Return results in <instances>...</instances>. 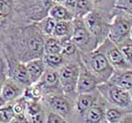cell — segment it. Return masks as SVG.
<instances>
[{
  "instance_id": "cell-1",
  "label": "cell",
  "mask_w": 132,
  "mask_h": 123,
  "mask_svg": "<svg viewBox=\"0 0 132 123\" xmlns=\"http://www.w3.org/2000/svg\"><path fill=\"white\" fill-rule=\"evenodd\" d=\"M44 40L37 23H29L15 34L7 58H16L22 62L41 58L44 55Z\"/></svg>"
},
{
  "instance_id": "cell-2",
  "label": "cell",
  "mask_w": 132,
  "mask_h": 123,
  "mask_svg": "<svg viewBox=\"0 0 132 123\" xmlns=\"http://www.w3.org/2000/svg\"><path fill=\"white\" fill-rule=\"evenodd\" d=\"M80 58L83 64L98 80L99 84L109 81L114 72L113 67L98 49L88 54H80Z\"/></svg>"
},
{
  "instance_id": "cell-3",
  "label": "cell",
  "mask_w": 132,
  "mask_h": 123,
  "mask_svg": "<svg viewBox=\"0 0 132 123\" xmlns=\"http://www.w3.org/2000/svg\"><path fill=\"white\" fill-rule=\"evenodd\" d=\"M112 12L94 8L83 17V21L90 32L94 35L97 44H101L109 37Z\"/></svg>"
},
{
  "instance_id": "cell-4",
  "label": "cell",
  "mask_w": 132,
  "mask_h": 123,
  "mask_svg": "<svg viewBox=\"0 0 132 123\" xmlns=\"http://www.w3.org/2000/svg\"><path fill=\"white\" fill-rule=\"evenodd\" d=\"M80 60V56L76 59L68 60L62 67L59 69V76L62 92L74 102L77 96V85L79 74Z\"/></svg>"
},
{
  "instance_id": "cell-5",
  "label": "cell",
  "mask_w": 132,
  "mask_h": 123,
  "mask_svg": "<svg viewBox=\"0 0 132 123\" xmlns=\"http://www.w3.org/2000/svg\"><path fill=\"white\" fill-rule=\"evenodd\" d=\"M131 28L132 14L119 8H113L108 38L118 44L129 37Z\"/></svg>"
},
{
  "instance_id": "cell-6",
  "label": "cell",
  "mask_w": 132,
  "mask_h": 123,
  "mask_svg": "<svg viewBox=\"0 0 132 123\" xmlns=\"http://www.w3.org/2000/svg\"><path fill=\"white\" fill-rule=\"evenodd\" d=\"M97 90L108 103L120 108H132L130 92L125 88L107 81L97 86Z\"/></svg>"
},
{
  "instance_id": "cell-7",
  "label": "cell",
  "mask_w": 132,
  "mask_h": 123,
  "mask_svg": "<svg viewBox=\"0 0 132 123\" xmlns=\"http://www.w3.org/2000/svg\"><path fill=\"white\" fill-rule=\"evenodd\" d=\"M42 101L45 110H51L58 113L62 116L68 122H77L75 102L64 94L46 95L43 98Z\"/></svg>"
},
{
  "instance_id": "cell-8",
  "label": "cell",
  "mask_w": 132,
  "mask_h": 123,
  "mask_svg": "<svg viewBox=\"0 0 132 123\" xmlns=\"http://www.w3.org/2000/svg\"><path fill=\"white\" fill-rule=\"evenodd\" d=\"M73 25L74 29L71 39L80 54H88L96 49L98 47L96 40L86 26L83 18L76 17L73 20Z\"/></svg>"
},
{
  "instance_id": "cell-9",
  "label": "cell",
  "mask_w": 132,
  "mask_h": 123,
  "mask_svg": "<svg viewBox=\"0 0 132 123\" xmlns=\"http://www.w3.org/2000/svg\"><path fill=\"white\" fill-rule=\"evenodd\" d=\"M96 49L104 54L114 70H126L130 68L118 45L109 38L99 44Z\"/></svg>"
},
{
  "instance_id": "cell-10",
  "label": "cell",
  "mask_w": 132,
  "mask_h": 123,
  "mask_svg": "<svg viewBox=\"0 0 132 123\" xmlns=\"http://www.w3.org/2000/svg\"><path fill=\"white\" fill-rule=\"evenodd\" d=\"M34 85H36L41 89L44 97L50 94H63L61 82H60L59 70H56V69L46 67V70L43 74L40 81Z\"/></svg>"
},
{
  "instance_id": "cell-11",
  "label": "cell",
  "mask_w": 132,
  "mask_h": 123,
  "mask_svg": "<svg viewBox=\"0 0 132 123\" xmlns=\"http://www.w3.org/2000/svg\"><path fill=\"white\" fill-rule=\"evenodd\" d=\"M7 76L16 81L24 88L31 86L27 66L25 62L18 60L16 58H7Z\"/></svg>"
},
{
  "instance_id": "cell-12",
  "label": "cell",
  "mask_w": 132,
  "mask_h": 123,
  "mask_svg": "<svg viewBox=\"0 0 132 123\" xmlns=\"http://www.w3.org/2000/svg\"><path fill=\"white\" fill-rule=\"evenodd\" d=\"M100 97H101V95L97 89L93 91V92L77 94L76 101H75V110H76L77 121L82 122L83 117L86 114V112L94 103H96Z\"/></svg>"
},
{
  "instance_id": "cell-13",
  "label": "cell",
  "mask_w": 132,
  "mask_h": 123,
  "mask_svg": "<svg viewBox=\"0 0 132 123\" xmlns=\"http://www.w3.org/2000/svg\"><path fill=\"white\" fill-rule=\"evenodd\" d=\"M79 66L80 68L78 79H77V94H82V93H89L96 90L97 86L99 85L98 80L87 69V67L83 64L81 60H80Z\"/></svg>"
},
{
  "instance_id": "cell-14",
  "label": "cell",
  "mask_w": 132,
  "mask_h": 123,
  "mask_svg": "<svg viewBox=\"0 0 132 123\" xmlns=\"http://www.w3.org/2000/svg\"><path fill=\"white\" fill-rule=\"evenodd\" d=\"M25 88L11 77H6L0 91V100L5 103H11L24 95Z\"/></svg>"
},
{
  "instance_id": "cell-15",
  "label": "cell",
  "mask_w": 132,
  "mask_h": 123,
  "mask_svg": "<svg viewBox=\"0 0 132 123\" xmlns=\"http://www.w3.org/2000/svg\"><path fill=\"white\" fill-rule=\"evenodd\" d=\"M108 102L105 101L103 97H100L96 103H94L90 109L86 112L83 117L82 122L86 123H104L106 122L105 119V113L107 108Z\"/></svg>"
},
{
  "instance_id": "cell-16",
  "label": "cell",
  "mask_w": 132,
  "mask_h": 123,
  "mask_svg": "<svg viewBox=\"0 0 132 123\" xmlns=\"http://www.w3.org/2000/svg\"><path fill=\"white\" fill-rule=\"evenodd\" d=\"M26 66H27V70H28L31 85L38 83L46 70V66L44 64L43 58L31 59V60L26 62Z\"/></svg>"
},
{
  "instance_id": "cell-17",
  "label": "cell",
  "mask_w": 132,
  "mask_h": 123,
  "mask_svg": "<svg viewBox=\"0 0 132 123\" xmlns=\"http://www.w3.org/2000/svg\"><path fill=\"white\" fill-rule=\"evenodd\" d=\"M109 81L130 91L132 89V69L114 70Z\"/></svg>"
},
{
  "instance_id": "cell-18",
  "label": "cell",
  "mask_w": 132,
  "mask_h": 123,
  "mask_svg": "<svg viewBox=\"0 0 132 123\" xmlns=\"http://www.w3.org/2000/svg\"><path fill=\"white\" fill-rule=\"evenodd\" d=\"M48 15L52 17L56 21H73L76 18V15L67 7L62 4L55 3L51 6Z\"/></svg>"
},
{
  "instance_id": "cell-19",
  "label": "cell",
  "mask_w": 132,
  "mask_h": 123,
  "mask_svg": "<svg viewBox=\"0 0 132 123\" xmlns=\"http://www.w3.org/2000/svg\"><path fill=\"white\" fill-rule=\"evenodd\" d=\"M130 112H132V108H120L108 103L105 113V119L107 123H120L122 122L125 116Z\"/></svg>"
},
{
  "instance_id": "cell-20",
  "label": "cell",
  "mask_w": 132,
  "mask_h": 123,
  "mask_svg": "<svg viewBox=\"0 0 132 123\" xmlns=\"http://www.w3.org/2000/svg\"><path fill=\"white\" fill-rule=\"evenodd\" d=\"M61 55L68 60L76 59L80 56V53L74 43V41H72L71 37L70 38H63L61 39Z\"/></svg>"
},
{
  "instance_id": "cell-21",
  "label": "cell",
  "mask_w": 132,
  "mask_h": 123,
  "mask_svg": "<svg viewBox=\"0 0 132 123\" xmlns=\"http://www.w3.org/2000/svg\"><path fill=\"white\" fill-rule=\"evenodd\" d=\"M74 25L73 21H57L54 35L59 39L70 38L73 34Z\"/></svg>"
},
{
  "instance_id": "cell-22",
  "label": "cell",
  "mask_w": 132,
  "mask_h": 123,
  "mask_svg": "<svg viewBox=\"0 0 132 123\" xmlns=\"http://www.w3.org/2000/svg\"><path fill=\"white\" fill-rule=\"evenodd\" d=\"M43 59H44V62L47 68L56 69V70H59L67 62V59L61 55V53L60 54H44Z\"/></svg>"
},
{
  "instance_id": "cell-23",
  "label": "cell",
  "mask_w": 132,
  "mask_h": 123,
  "mask_svg": "<svg viewBox=\"0 0 132 123\" xmlns=\"http://www.w3.org/2000/svg\"><path fill=\"white\" fill-rule=\"evenodd\" d=\"M61 53V39L55 36L45 37L44 40V54H60Z\"/></svg>"
},
{
  "instance_id": "cell-24",
  "label": "cell",
  "mask_w": 132,
  "mask_h": 123,
  "mask_svg": "<svg viewBox=\"0 0 132 123\" xmlns=\"http://www.w3.org/2000/svg\"><path fill=\"white\" fill-rule=\"evenodd\" d=\"M36 23H37L38 26L40 27L41 31L45 37L54 35V30H55V26L56 24H57V21L54 18L48 15V16L44 17V19H42L41 21Z\"/></svg>"
},
{
  "instance_id": "cell-25",
  "label": "cell",
  "mask_w": 132,
  "mask_h": 123,
  "mask_svg": "<svg viewBox=\"0 0 132 123\" xmlns=\"http://www.w3.org/2000/svg\"><path fill=\"white\" fill-rule=\"evenodd\" d=\"M94 10V6L91 0H77L75 15L77 18H83L86 14Z\"/></svg>"
},
{
  "instance_id": "cell-26",
  "label": "cell",
  "mask_w": 132,
  "mask_h": 123,
  "mask_svg": "<svg viewBox=\"0 0 132 123\" xmlns=\"http://www.w3.org/2000/svg\"><path fill=\"white\" fill-rule=\"evenodd\" d=\"M117 45L123 53L130 69H132V40L130 39V37L127 38L121 42H119Z\"/></svg>"
},
{
  "instance_id": "cell-27",
  "label": "cell",
  "mask_w": 132,
  "mask_h": 123,
  "mask_svg": "<svg viewBox=\"0 0 132 123\" xmlns=\"http://www.w3.org/2000/svg\"><path fill=\"white\" fill-rule=\"evenodd\" d=\"M91 1L94 6V8L108 12H112L116 4V0H91Z\"/></svg>"
},
{
  "instance_id": "cell-28",
  "label": "cell",
  "mask_w": 132,
  "mask_h": 123,
  "mask_svg": "<svg viewBox=\"0 0 132 123\" xmlns=\"http://www.w3.org/2000/svg\"><path fill=\"white\" fill-rule=\"evenodd\" d=\"M68 121L58 113L47 110L45 112V123H67Z\"/></svg>"
},
{
  "instance_id": "cell-29",
  "label": "cell",
  "mask_w": 132,
  "mask_h": 123,
  "mask_svg": "<svg viewBox=\"0 0 132 123\" xmlns=\"http://www.w3.org/2000/svg\"><path fill=\"white\" fill-rule=\"evenodd\" d=\"M115 8L132 14V0H116Z\"/></svg>"
},
{
  "instance_id": "cell-30",
  "label": "cell",
  "mask_w": 132,
  "mask_h": 123,
  "mask_svg": "<svg viewBox=\"0 0 132 123\" xmlns=\"http://www.w3.org/2000/svg\"><path fill=\"white\" fill-rule=\"evenodd\" d=\"M77 0H66L63 5L65 6V7H67L70 11H73V12L75 13V11H76V6H77Z\"/></svg>"
},
{
  "instance_id": "cell-31",
  "label": "cell",
  "mask_w": 132,
  "mask_h": 123,
  "mask_svg": "<svg viewBox=\"0 0 132 123\" xmlns=\"http://www.w3.org/2000/svg\"><path fill=\"white\" fill-rule=\"evenodd\" d=\"M66 0H54V2L55 3H59V4H62L63 5L64 3H65Z\"/></svg>"
},
{
  "instance_id": "cell-32",
  "label": "cell",
  "mask_w": 132,
  "mask_h": 123,
  "mask_svg": "<svg viewBox=\"0 0 132 123\" xmlns=\"http://www.w3.org/2000/svg\"><path fill=\"white\" fill-rule=\"evenodd\" d=\"M129 37H130V39L132 40V28H131V31H130V35H129Z\"/></svg>"
},
{
  "instance_id": "cell-33",
  "label": "cell",
  "mask_w": 132,
  "mask_h": 123,
  "mask_svg": "<svg viewBox=\"0 0 132 123\" xmlns=\"http://www.w3.org/2000/svg\"><path fill=\"white\" fill-rule=\"evenodd\" d=\"M129 92H130V95H131V104H132V89L129 91Z\"/></svg>"
}]
</instances>
